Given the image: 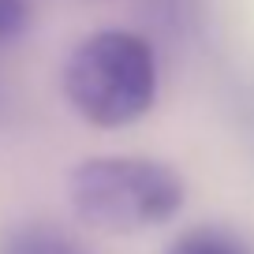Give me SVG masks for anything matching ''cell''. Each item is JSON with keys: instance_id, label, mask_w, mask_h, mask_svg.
I'll return each mask as SVG.
<instances>
[{"instance_id": "6da1fadb", "label": "cell", "mask_w": 254, "mask_h": 254, "mask_svg": "<svg viewBox=\"0 0 254 254\" xmlns=\"http://www.w3.org/2000/svg\"><path fill=\"white\" fill-rule=\"evenodd\" d=\"M64 94L94 127L135 124L157 101V53L135 30H94L64 64Z\"/></svg>"}, {"instance_id": "7a4b0ae2", "label": "cell", "mask_w": 254, "mask_h": 254, "mask_svg": "<svg viewBox=\"0 0 254 254\" xmlns=\"http://www.w3.org/2000/svg\"><path fill=\"white\" fill-rule=\"evenodd\" d=\"M79 221L101 232H142L180 213L187 187L180 172L153 157H90L67 176Z\"/></svg>"}, {"instance_id": "3957f363", "label": "cell", "mask_w": 254, "mask_h": 254, "mask_svg": "<svg viewBox=\"0 0 254 254\" xmlns=\"http://www.w3.org/2000/svg\"><path fill=\"white\" fill-rule=\"evenodd\" d=\"M0 254H90L71 236L41 221H23L0 232Z\"/></svg>"}, {"instance_id": "277c9868", "label": "cell", "mask_w": 254, "mask_h": 254, "mask_svg": "<svg viewBox=\"0 0 254 254\" xmlns=\"http://www.w3.org/2000/svg\"><path fill=\"white\" fill-rule=\"evenodd\" d=\"M165 254H254V247L247 243L239 232L221 228V224H198L187 228L168 243Z\"/></svg>"}, {"instance_id": "5b68a950", "label": "cell", "mask_w": 254, "mask_h": 254, "mask_svg": "<svg viewBox=\"0 0 254 254\" xmlns=\"http://www.w3.org/2000/svg\"><path fill=\"white\" fill-rule=\"evenodd\" d=\"M30 26V0H0V45L19 41Z\"/></svg>"}]
</instances>
